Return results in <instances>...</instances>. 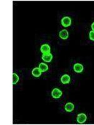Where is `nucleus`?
Returning <instances> with one entry per match:
<instances>
[{
    "label": "nucleus",
    "instance_id": "obj_1",
    "mask_svg": "<svg viewBox=\"0 0 94 125\" xmlns=\"http://www.w3.org/2000/svg\"><path fill=\"white\" fill-rule=\"evenodd\" d=\"M61 24L63 27H69L71 25V18L69 16H65V17L61 19Z\"/></svg>",
    "mask_w": 94,
    "mask_h": 125
},
{
    "label": "nucleus",
    "instance_id": "obj_2",
    "mask_svg": "<svg viewBox=\"0 0 94 125\" xmlns=\"http://www.w3.org/2000/svg\"><path fill=\"white\" fill-rule=\"evenodd\" d=\"M61 95H62V92L58 88H54L51 91V96L55 99L60 98Z\"/></svg>",
    "mask_w": 94,
    "mask_h": 125
},
{
    "label": "nucleus",
    "instance_id": "obj_3",
    "mask_svg": "<svg viewBox=\"0 0 94 125\" xmlns=\"http://www.w3.org/2000/svg\"><path fill=\"white\" fill-rule=\"evenodd\" d=\"M77 122L80 124H82L85 123L87 120V116L84 113H80L78 115L77 118Z\"/></svg>",
    "mask_w": 94,
    "mask_h": 125
},
{
    "label": "nucleus",
    "instance_id": "obj_4",
    "mask_svg": "<svg viewBox=\"0 0 94 125\" xmlns=\"http://www.w3.org/2000/svg\"><path fill=\"white\" fill-rule=\"evenodd\" d=\"M41 52L43 54H47V53H50V46L47 44H43L41 46Z\"/></svg>",
    "mask_w": 94,
    "mask_h": 125
},
{
    "label": "nucleus",
    "instance_id": "obj_5",
    "mask_svg": "<svg viewBox=\"0 0 94 125\" xmlns=\"http://www.w3.org/2000/svg\"><path fill=\"white\" fill-rule=\"evenodd\" d=\"M73 70L77 73H80L82 72L83 70V66L82 64H80V63H76L73 66Z\"/></svg>",
    "mask_w": 94,
    "mask_h": 125
},
{
    "label": "nucleus",
    "instance_id": "obj_6",
    "mask_svg": "<svg viewBox=\"0 0 94 125\" xmlns=\"http://www.w3.org/2000/svg\"><path fill=\"white\" fill-rule=\"evenodd\" d=\"M52 58H53V56L50 53H47V54H43V56H42V60L47 62H50L52 60Z\"/></svg>",
    "mask_w": 94,
    "mask_h": 125
},
{
    "label": "nucleus",
    "instance_id": "obj_7",
    "mask_svg": "<svg viewBox=\"0 0 94 125\" xmlns=\"http://www.w3.org/2000/svg\"><path fill=\"white\" fill-rule=\"evenodd\" d=\"M59 36L62 40H67L69 38V32L67 30H63L60 32Z\"/></svg>",
    "mask_w": 94,
    "mask_h": 125
},
{
    "label": "nucleus",
    "instance_id": "obj_8",
    "mask_svg": "<svg viewBox=\"0 0 94 125\" xmlns=\"http://www.w3.org/2000/svg\"><path fill=\"white\" fill-rule=\"evenodd\" d=\"M74 104L71 103H67L65 106V109L67 112H71L74 109Z\"/></svg>",
    "mask_w": 94,
    "mask_h": 125
},
{
    "label": "nucleus",
    "instance_id": "obj_9",
    "mask_svg": "<svg viewBox=\"0 0 94 125\" xmlns=\"http://www.w3.org/2000/svg\"><path fill=\"white\" fill-rule=\"evenodd\" d=\"M70 81V77L68 74H64L61 78V82L63 84H67Z\"/></svg>",
    "mask_w": 94,
    "mask_h": 125
},
{
    "label": "nucleus",
    "instance_id": "obj_10",
    "mask_svg": "<svg viewBox=\"0 0 94 125\" xmlns=\"http://www.w3.org/2000/svg\"><path fill=\"white\" fill-rule=\"evenodd\" d=\"M41 71L39 69V68H35L33 70H32V74L35 77H39L41 74Z\"/></svg>",
    "mask_w": 94,
    "mask_h": 125
},
{
    "label": "nucleus",
    "instance_id": "obj_11",
    "mask_svg": "<svg viewBox=\"0 0 94 125\" xmlns=\"http://www.w3.org/2000/svg\"><path fill=\"white\" fill-rule=\"evenodd\" d=\"M38 68L40 70V71H41L42 73L45 72V71H47V70H48V65L46 64L45 63H43V62L40 63Z\"/></svg>",
    "mask_w": 94,
    "mask_h": 125
},
{
    "label": "nucleus",
    "instance_id": "obj_12",
    "mask_svg": "<svg viewBox=\"0 0 94 125\" xmlns=\"http://www.w3.org/2000/svg\"><path fill=\"white\" fill-rule=\"evenodd\" d=\"M19 80H20V78H19L17 74L13 73V84H16L18 82Z\"/></svg>",
    "mask_w": 94,
    "mask_h": 125
},
{
    "label": "nucleus",
    "instance_id": "obj_13",
    "mask_svg": "<svg viewBox=\"0 0 94 125\" xmlns=\"http://www.w3.org/2000/svg\"><path fill=\"white\" fill-rule=\"evenodd\" d=\"M89 38L92 40V41H94V31H91L89 33Z\"/></svg>",
    "mask_w": 94,
    "mask_h": 125
},
{
    "label": "nucleus",
    "instance_id": "obj_14",
    "mask_svg": "<svg viewBox=\"0 0 94 125\" xmlns=\"http://www.w3.org/2000/svg\"><path fill=\"white\" fill-rule=\"evenodd\" d=\"M92 29L93 31H94V22L92 24Z\"/></svg>",
    "mask_w": 94,
    "mask_h": 125
}]
</instances>
